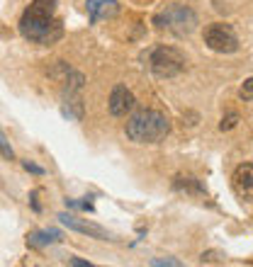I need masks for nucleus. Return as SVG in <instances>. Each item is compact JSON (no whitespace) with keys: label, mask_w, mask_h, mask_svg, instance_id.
Here are the masks:
<instances>
[{"label":"nucleus","mask_w":253,"mask_h":267,"mask_svg":"<svg viewBox=\"0 0 253 267\" xmlns=\"http://www.w3.org/2000/svg\"><path fill=\"white\" fill-rule=\"evenodd\" d=\"M205 44L217 54H234L239 49V39L234 29L224 22H214L210 27H205Z\"/></svg>","instance_id":"5"},{"label":"nucleus","mask_w":253,"mask_h":267,"mask_svg":"<svg viewBox=\"0 0 253 267\" xmlns=\"http://www.w3.org/2000/svg\"><path fill=\"white\" fill-rule=\"evenodd\" d=\"M22 168L27 170V172H32V175H44V172H46L42 165H37V163H32V160H22Z\"/></svg>","instance_id":"16"},{"label":"nucleus","mask_w":253,"mask_h":267,"mask_svg":"<svg viewBox=\"0 0 253 267\" xmlns=\"http://www.w3.org/2000/svg\"><path fill=\"white\" fill-rule=\"evenodd\" d=\"M58 221L71 228V231H76V233H83L88 238H98V240H112V236L107 233V228H102V226L93 224V221H85V219H78L76 214H69V211H61L58 214Z\"/></svg>","instance_id":"6"},{"label":"nucleus","mask_w":253,"mask_h":267,"mask_svg":"<svg viewBox=\"0 0 253 267\" xmlns=\"http://www.w3.org/2000/svg\"><path fill=\"white\" fill-rule=\"evenodd\" d=\"M144 61L151 68V73L158 78H173V75H180L185 70V56L175 46H166V44L151 46L144 54Z\"/></svg>","instance_id":"3"},{"label":"nucleus","mask_w":253,"mask_h":267,"mask_svg":"<svg viewBox=\"0 0 253 267\" xmlns=\"http://www.w3.org/2000/svg\"><path fill=\"white\" fill-rule=\"evenodd\" d=\"M124 131L134 143H158L170 134V119L158 110H139L126 119Z\"/></svg>","instance_id":"2"},{"label":"nucleus","mask_w":253,"mask_h":267,"mask_svg":"<svg viewBox=\"0 0 253 267\" xmlns=\"http://www.w3.org/2000/svg\"><path fill=\"white\" fill-rule=\"evenodd\" d=\"M154 25L158 29H168L178 37H187L197 27V15L187 5H166L154 15Z\"/></svg>","instance_id":"4"},{"label":"nucleus","mask_w":253,"mask_h":267,"mask_svg":"<svg viewBox=\"0 0 253 267\" xmlns=\"http://www.w3.org/2000/svg\"><path fill=\"white\" fill-rule=\"evenodd\" d=\"M0 155H3L5 160H13V158H15L13 146H10V141H8V136H5V131H3V129H0Z\"/></svg>","instance_id":"12"},{"label":"nucleus","mask_w":253,"mask_h":267,"mask_svg":"<svg viewBox=\"0 0 253 267\" xmlns=\"http://www.w3.org/2000/svg\"><path fill=\"white\" fill-rule=\"evenodd\" d=\"M239 95H241V100L251 102V100H253V78H246V80H243V85H241V90H239Z\"/></svg>","instance_id":"15"},{"label":"nucleus","mask_w":253,"mask_h":267,"mask_svg":"<svg viewBox=\"0 0 253 267\" xmlns=\"http://www.w3.org/2000/svg\"><path fill=\"white\" fill-rule=\"evenodd\" d=\"M58 0H32L22 20H20V34L32 44L51 46L64 37V25L56 20Z\"/></svg>","instance_id":"1"},{"label":"nucleus","mask_w":253,"mask_h":267,"mask_svg":"<svg viewBox=\"0 0 253 267\" xmlns=\"http://www.w3.org/2000/svg\"><path fill=\"white\" fill-rule=\"evenodd\" d=\"M151 265H156V267H161V265L180 267V262H178V260H173V257H154V260H151Z\"/></svg>","instance_id":"17"},{"label":"nucleus","mask_w":253,"mask_h":267,"mask_svg":"<svg viewBox=\"0 0 253 267\" xmlns=\"http://www.w3.org/2000/svg\"><path fill=\"white\" fill-rule=\"evenodd\" d=\"M239 124V114L236 112H229L226 117H222V122H219V129L222 131H229V129H234Z\"/></svg>","instance_id":"13"},{"label":"nucleus","mask_w":253,"mask_h":267,"mask_svg":"<svg viewBox=\"0 0 253 267\" xmlns=\"http://www.w3.org/2000/svg\"><path fill=\"white\" fill-rule=\"evenodd\" d=\"M85 10H88L90 22H100V20L112 17L119 10V5H117V0H88L85 3Z\"/></svg>","instance_id":"9"},{"label":"nucleus","mask_w":253,"mask_h":267,"mask_svg":"<svg viewBox=\"0 0 253 267\" xmlns=\"http://www.w3.org/2000/svg\"><path fill=\"white\" fill-rule=\"evenodd\" d=\"M175 190H185V192H200V195L205 192V190H202V185L197 183L195 177H190V175H178V177H175Z\"/></svg>","instance_id":"11"},{"label":"nucleus","mask_w":253,"mask_h":267,"mask_svg":"<svg viewBox=\"0 0 253 267\" xmlns=\"http://www.w3.org/2000/svg\"><path fill=\"white\" fill-rule=\"evenodd\" d=\"M231 185H234V192L243 202H253V163H243L234 170Z\"/></svg>","instance_id":"8"},{"label":"nucleus","mask_w":253,"mask_h":267,"mask_svg":"<svg viewBox=\"0 0 253 267\" xmlns=\"http://www.w3.org/2000/svg\"><path fill=\"white\" fill-rule=\"evenodd\" d=\"M134 105H137L134 93H132L126 85H114L112 93H110V102H107L110 114H112V117H124L126 112L134 110Z\"/></svg>","instance_id":"7"},{"label":"nucleus","mask_w":253,"mask_h":267,"mask_svg":"<svg viewBox=\"0 0 253 267\" xmlns=\"http://www.w3.org/2000/svg\"><path fill=\"white\" fill-rule=\"evenodd\" d=\"M37 197H39V190H32V192H29V207L39 214V211H42V204H39V199Z\"/></svg>","instance_id":"18"},{"label":"nucleus","mask_w":253,"mask_h":267,"mask_svg":"<svg viewBox=\"0 0 253 267\" xmlns=\"http://www.w3.org/2000/svg\"><path fill=\"white\" fill-rule=\"evenodd\" d=\"M226 255L222 250H207V253H202L200 257V262H224Z\"/></svg>","instance_id":"14"},{"label":"nucleus","mask_w":253,"mask_h":267,"mask_svg":"<svg viewBox=\"0 0 253 267\" xmlns=\"http://www.w3.org/2000/svg\"><path fill=\"white\" fill-rule=\"evenodd\" d=\"M58 240H61V231L46 228V231H32L27 236V245L29 248H46V245L58 243Z\"/></svg>","instance_id":"10"},{"label":"nucleus","mask_w":253,"mask_h":267,"mask_svg":"<svg viewBox=\"0 0 253 267\" xmlns=\"http://www.w3.org/2000/svg\"><path fill=\"white\" fill-rule=\"evenodd\" d=\"M69 265H73V267H90V262H88V260H81V257H71Z\"/></svg>","instance_id":"19"}]
</instances>
